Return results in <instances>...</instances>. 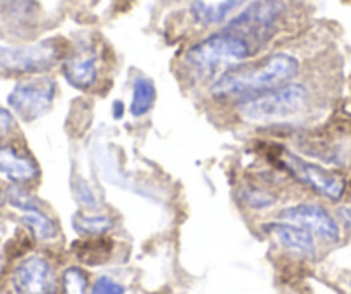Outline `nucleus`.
Returning a JSON list of instances; mask_svg holds the SVG:
<instances>
[{
    "label": "nucleus",
    "mask_w": 351,
    "mask_h": 294,
    "mask_svg": "<svg viewBox=\"0 0 351 294\" xmlns=\"http://www.w3.org/2000/svg\"><path fill=\"white\" fill-rule=\"evenodd\" d=\"M300 73V62L295 56L276 52L255 62H239L221 74L210 86V93L219 100L245 98L267 91L271 88L291 83Z\"/></svg>",
    "instance_id": "obj_1"
},
{
    "label": "nucleus",
    "mask_w": 351,
    "mask_h": 294,
    "mask_svg": "<svg viewBox=\"0 0 351 294\" xmlns=\"http://www.w3.org/2000/svg\"><path fill=\"white\" fill-rule=\"evenodd\" d=\"M255 47L243 36L222 28L219 33L200 40L184 53V60L195 69L210 71L224 64H239L255 53Z\"/></svg>",
    "instance_id": "obj_2"
},
{
    "label": "nucleus",
    "mask_w": 351,
    "mask_h": 294,
    "mask_svg": "<svg viewBox=\"0 0 351 294\" xmlns=\"http://www.w3.org/2000/svg\"><path fill=\"white\" fill-rule=\"evenodd\" d=\"M308 97V90L303 84L286 83L238 102L239 112L253 121L282 119L302 112Z\"/></svg>",
    "instance_id": "obj_3"
},
{
    "label": "nucleus",
    "mask_w": 351,
    "mask_h": 294,
    "mask_svg": "<svg viewBox=\"0 0 351 294\" xmlns=\"http://www.w3.org/2000/svg\"><path fill=\"white\" fill-rule=\"evenodd\" d=\"M285 4L281 0H256L243 9L226 25L224 29L248 40L255 49L263 47L278 29Z\"/></svg>",
    "instance_id": "obj_4"
},
{
    "label": "nucleus",
    "mask_w": 351,
    "mask_h": 294,
    "mask_svg": "<svg viewBox=\"0 0 351 294\" xmlns=\"http://www.w3.org/2000/svg\"><path fill=\"white\" fill-rule=\"evenodd\" d=\"M59 40H45L23 47L0 45V71L11 74H40L66 59Z\"/></svg>",
    "instance_id": "obj_5"
},
{
    "label": "nucleus",
    "mask_w": 351,
    "mask_h": 294,
    "mask_svg": "<svg viewBox=\"0 0 351 294\" xmlns=\"http://www.w3.org/2000/svg\"><path fill=\"white\" fill-rule=\"evenodd\" d=\"M57 84L52 77H33L16 84L8 95L12 114L25 123H33L45 116L53 106Z\"/></svg>",
    "instance_id": "obj_6"
},
{
    "label": "nucleus",
    "mask_w": 351,
    "mask_h": 294,
    "mask_svg": "<svg viewBox=\"0 0 351 294\" xmlns=\"http://www.w3.org/2000/svg\"><path fill=\"white\" fill-rule=\"evenodd\" d=\"M282 164H285L286 171L296 181L305 184L306 188L315 191L317 195L324 196V198H327L330 201H339L343 198L346 182H344V179L341 175L326 171V169L312 164V162L303 160V158L296 157L293 154H286V157L282 158Z\"/></svg>",
    "instance_id": "obj_7"
},
{
    "label": "nucleus",
    "mask_w": 351,
    "mask_h": 294,
    "mask_svg": "<svg viewBox=\"0 0 351 294\" xmlns=\"http://www.w3.org/2000/svg\"><path fill=\"white\" fill-rule=\"evenodd\" d=\"M279 219L285 222L300 225L305 231L319 236L327 243H337L341 238L339 225L334 221L332 215L324 207L315 204H300L293 207L282 208L279 212Z\"/></svg>",
    "instance_id": "obj_8"
},
{
    "label": "nucleus",
    "mask_w": 351,
    "mask_h": 294,
    "mask_svg": "<svg viewBox=\"0 0 351 294\" xmlns=\"http://www.w3.org/2000/svg\"><path fill=\"white\" fill-rule=\"evenodd\" d=\"M12 287L16 294H56V272L42 256H28L14 269Z\"/></svg>",
    "instance_id": "obj_9"
},
{
    "label": "nucleus",
    "mask_w": 351,
    "mask_h": 294,
    "mask_svg": "<svg viewBox=\"0 0 351 294\" xmlns=\"http://www.w3.org/2000/svg\"><path fill=\"white\" fill-rule=\"evenodd\" d=\"M38 164L32 155L12 145H0V174L14 184H26L38 177Z\"/></svg>",
    "instance_id": "obj_10"
},
{
    "label": "nucleus",
    "mask_w": 351,
    "mask_h": 294,
    "mask_svg": "<svg viewBox=\"0 0 351 294\" xmlns=\"http://www.w3.org/2000/svg\"><path fill=\"white\" fill-rule=\"evenodd\" d=\"M62 76L76 90H90L99 77L97 59L90 50H80L62 60Z\"/></svg>",
    "instance_id": "obj_11"
},
{
    "label": "nucleus",
    "mask_w": 351,
    "mask_h": 294,
    "mask_svg": "<svg viewBox=\"0 0 351 294\" xmlns=\"http://www.w3.org/2000/svg\"><path fill=\"white\" fill-rule=\"evenodd\" d=\"M263 231L276 239L282 248L296 253L300 256L315 255V239L312 232L305 231L291 222H269L263 225Z\"/></svg>",
    "instance_id": "obj_12"
},
{
    "label": "nucleus",
    "mask_w": 351,
    "mask_h": 294,
    "mask_svg": "<svg viewBox=\"0 0 351 294\" xmlns=\"http://www.w3.org/2000/svg\"><path fill=\"white\" fill-rule=\"evenodd\" d=\"M77 260L84 265H102L112 255L114 245L106 236H88V239H81L73 245Z\"/></svg>",
    "instance_id": "obj_13"
},
{
    "label": "nucleus",
    "mask_w": 351,
    "mask_h": 294,
    "mask_svg": "<svg viewBox=\"0 0 351 294\" xmlns=\"http://www.w3.org/2000/svg\"><path fill=\"white\" fill-rule=\"evenodd\" d=\"M245 4V0H222L219 4H205L202 0H195L191 5V16L200 25H219V23L226 21L239 5Z\"/></svg>",
    "instance_id": "obj_14"
},
{
    "label": "nucleus",
    "mask_w": 351,
    "mask_h": 294,
    "mask_svg": "<svg viewBox=\"0 0 351 294\" xmlns=\"http://www.w3.org/2000/svg\"><path fill=\"white\" fill-rule=\"evenodd\" d=\"M157 100V88L154 81L148 77H138L133 83V93H131L130 114L133 117H143L154 107Z\"/></svg>",
    "instance_id": "obj_15"
},
{
    "label": "nucleus",
    "mask_w": 351,
    "mask_h": 294,
    "mask_svg": "<svg viewBox=\"0 0 351 294\" xmlns=\"http://www.w3.org/2000/svg\"><path fill=\"white\" fill-rule=\"evenodd\" d=\"M23 224H25L26 228H29V231H32L33 234H35V238L40 239V241H50V239L56 238L57 232H59L56 221H53L52 217H49L40 207H35L32 208V210L25 212V215H23Z\"/></svg>",
    "instance_id": "obj_16"
},
{
    "label": "nucleus",
    "mask_w": 351,
    "mask_h": 294,
    "mask_svg": "<svg viewBox=\"0 0 351 294\" xmlns=\"http://www.w3.org/2000/svg\"><path fill=\"white\" fill-rule=\"evenodd\" d=\"M73 228L81 234L102 236L114 228V221L107 215H88L83 212H77L73 219Z\"/></svg>",
    "instance_id": "obj_17"
},
{
    "label": "nucleus",
    "mask_w": 351,
    "mask_h": 294,
    "mask_svg": "<svg viewBox=\"0 0 351 294\" xmlns=\"http://www.w3.org/2000/svg\"><path fill=\"white\" fill-rule=\"evenodd\" d=\"M62 294H90V277L81 267H67L60 277Z\"/></svg>",
    "instance_id": "obj_18"
},
{
    "label": "nucleus",
    "mask_w": 351,
    "mask_h": 294,
    "mask_svg": "<svg viewBox=\"0 0 351 294\" xmlns=\"http://www.w3.org/2000/svg\"><path fill=\"white\" fill-rule=\"evenodd\" d=\"M241 200L245 201V205H248L250 208H258V210H262V208H267V207H272L276 201L274 195L269 191H265V189L262 188H245L241 193Z\"/></svg>",
    "instance_id": "obj_19"
},
{
    "label": "nucleus",
    "mask_w": 351,
    "mask_h": 294,
    "mask_svg": "<svg viewBox=\"0 0 351 294\" xmlns=\"http://www.w3.org/2000/svg\"><path fill=\"white\" fill-rule=\"evenodd\" d=\"M5 198H8V201L12 205V207L18 208V210H21V212H28V210H32V208L38 207V204H36L35 198H33L28 191H25L23 188H19L18 184L8 188V191H5Z\"/></svg>",
    "instance_id": "obj_20"
},
{
    "label": "nucleus",
    "mask_w": 351,
    "mask_h": 294,
    "mask_svg": "<svg viewBox=\"0 0 351 294\" xmlns=\"http://www.w3.org/2000/svg\"><path fill=\"white\" fill-rule=\"evenodd\" d=\"M12 127H14V116L11 114V110L0 107V138L11 133Z\"/></svg>",
    "instance_id": "obj_21"
},
{
    "label": "nucleus",
    "mask_w": 351,
    "mask_h": 294,
    "mask_svg": "<svg viewBox=\"0 0 351 294\" xmlns=\"http://www.w3.org/2000/svg\"><path fill=\"white\" fill-rule=\"evenodd\" d=\"M114 109H116V114H114V117H116V119L123 117V103L116 102V103H114Z\"/></svg>",
    "instance_id": "obj_22"
},
{
    "label": "nucleus",
    "mask_w": 351,
    "mask_h": 294,
    "mask_svg": "<svg viewBox=\"0 0 351 294\" xmlns=\"http://www.w3.org/2000/svg\"><path fill=\"white\" fill-rule=\"evenodd\" d=\"M0 201H2V193H0Z\"/></svg>",
    "instance_id": "obj_23"
}]
</instances>
